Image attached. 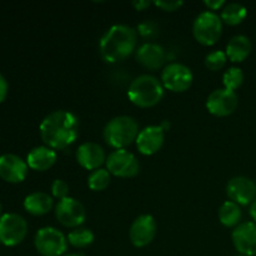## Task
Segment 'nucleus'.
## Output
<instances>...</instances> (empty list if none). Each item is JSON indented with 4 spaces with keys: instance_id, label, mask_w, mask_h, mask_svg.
<instances>
[{
    "instance_id": "nucleus-1",
    "label": "nucleus",
    "mask_w": 256,
    "mask_h": 256,
    "mask_svg": "<svg viewBox=\"0 0 256 256\" xmlns=\"http://www.w3.org/2000/svg\"><path fill=\"white\" fill-rule=\"evenodd\" d=\"M39 132L46 146L64 150L74 144L79 136V119L66 110H56L42 119Z\"/></svg>"
},
{
    "instance_id": "nucleus-2",
    "label": "nucleus",
    "mask_w": 256,
    "mask_h": 256,
    "mask_svg": "<svg viewBox=\"0 0 256 256\" xmlns=\"http://www.w3.org/2000/svg\"><path fill=\"white\" fill-rule=\"evenodd\" d=\"M138 32L126 24H115L105 32L99 42V52L106 62H119L136 49Z\"/></svg>"
},
{
    "instance_id": "nucleus-3",
    "label": "nucleus",
    "mask_w": 256,
    "mask_h": 256,
    "mask_svg": "<svg viewBox=\"0 0 256 256\" xmlns=\"http://www.w3.org/2000/svg\"><path fill=\"white\" fill-rule=\"evenodd\" d=\"M164 96V86L162 80L149 74L135 78L128 90V98L139 108H152L162 102Z\"/></svg>"
},
{
    "instance_id": "nucleus-4",
    "label": "nucleus",
    "mask_w": 256,
    "mask_h": 256,
    "mask_svg": "<svg viewBox=\"0 0 256 256\" xmlns=\"http://www.w3.org/2000/svg\"><path fill=\"white\" fill-rule=\"evenodd\" d=\"M139 134V124L129 115H119L109 120L104 128V140L115 150L125 149L136 140Z\"/></svg>"
},
{
    "instance_id": "nucleus-5",
    "label": "nucleus",
    "mask_w": 256,
    "mask_h": 256,
    "mask_svg": "<svg viewBox=\"0 0 256 256\" xmlns=\"http://www.w3.org/2000/svg\"><path fill=\"white\" fill-rule=\"evenodd\" d=\"M222 32V20L219 14L212 10L200 12L192 24V34L196 42L205 46L216 44Z\"/></svg>"
},
{
    "instance_id": "nucleus-6",
    "label": "nucleus",
    "mask_w": 256,
    "mask_h": 256,
    "mask_svg": "<svg viewBox=\"0 0 256 256\" xmlns=\"http://www.w3.org/2000/svg\"><path fill=\"white\" fill-rule=\"evenodd\" d=\"M68 239L62 232L52 226L42 228L36 232L34 245L42 256H62L68 250Z\"/></svg>"
},
{
    "instance_id": "nucleus-7",
    "label": "nucleus",
    "mask_w": 256,
    "mask_h": 256,
    "mask_svg": "<svg viewBox=\"0 0 256 256\" xmlns=\"http://www.w3.org/2000/svg\"><path fill=\"white\" fill-rule=\"evenodd\" d=\"M28 232V222L22 215L5 212L0 216V242L5 246L19 245Z\"/></svg>"
},
{
    "instance_id": "nucleus-8",
    "label": "nucleus",
    "mask_w": 256,
    "mask_h": 256,
    "mask_svg": "<svg viewBox=\"0 0 256 256\" xmlns=\"http://www.w3.org/2000/svg\"><path fill=\"white\" fill-rule=\"evenodd\" d=\"M194 80L192 69L182 62H170L162 72V84L172 92H182L189 89Z\"/></svg>"
},
{
    "instance_id": "nucleus-9",
    "label": "nucleus",
    "mask_w": 256,
    "mask_h": 256,
    "mask_svg": "<svg viewBox=\"0 0 256 256\" xmlns=\"http://www.w3.org/2000/svg\"><path fill=\"white\" fill-rule=\"evenodd\" d=\"M105 164L110 174L119 178H134L140 169L136 156L126 149L114 150L110 152Z\"/></svg>"
},
{
    "instance_id": "nucleus-10",
    "label": "nucleus",
    "mask_w": 256,
    "mask_h": 256,
    "mask_svg": "<svg viewBox=\"0 0 256 256\" xmlns=\"http://www.w3.org/2000/svg\"><path fill=\"white\" fill-rule=\"evenodd\" d=\"M55 216L62 226L76 229L85 222L86 210L79 200L68 196L59 200L55 206Z\"/></svg>"
},
{
    "instance_id": "nucleus-11",
    "label": "nucleus",
    "mask_w": 256,
    "mask_h": 256,
    "mask_svg": "<svg viewBox=\"0 0 256 256\" xmlns=\"http://www.w3.org/2000/svg\"><path fill=\"white\" fill-rule=\"evenodd\" d=\"M239 105V98L236 92L232 90L225 89H215L210 92L206 99V109L212 115L218 118L229 116L236 110Z\"/></svg>"
},
{
    "instance_id": "nucleus-12",
    "label": "nucleus",
    "mask_w": 256,
    "mask_h": 256,
    "mask_svg": "<svg viewBox=\"0 0 256 256\" xmlns=\"http://www.w3.org/2000/svg\"><path fill=\"white\" fill-rule=\"evenodd\" d=\"M156 235V222L154 216L144 214L132 222L129 230V238L135 248L148 246Z\"/></svg>"
},
{
    "instance_id": "nucleus-13",
    "label": "nucleus",
    "mask_w": 256,
    "mask_h": 256,
    "mask_svg": "<svg viewBox=\"0 0 256 256\" xmlns=\"http://www.w3.org/2000/svg\"><path fill=\"white\" fill-rule=\"evenodd\" d=\"M226 194L232 202L246 206L256 199V182L248 176H234L228 182Z\"/></svg>"
},
{
    "instance_id": "nucleus-14",
    "label": "nucleus",
    "mask_w": 256,
    "mask_h": 256,
    "mask_svg": "<svg viewBox=\"0 0 256 256\" xmlns=\"http://www.w3.org/2000/svg\"><path fill=\"white\" fill-rule=\"evenodd\" d=\"M232 240L240 255H256V222H245L238 225L232 232Z\"/></svg>"
},
{
    "instance_id": "nucleus-15",
    "label": "nucleus",
    "mask_w": 256,
    "mask_h": 256,
    "mask_svg": "<svg viewBox=\"0 0 256 256\" xmlns=\"http://www.w3.org/2000/svg\"><path fill=\"white\" fill-rule=\"evenodd\" d=\"M165 142V132L160 125H150L140 130L135 144L142 155H154L162 148Z\"/></svg>"
},
{
    "instance_id": "nucleus-16",
    "label": "nucleus",
    "mask_w": 256,
    "mask_h": 256,
    "mask_svg": "<svg viewBox=\"0 0 256 256\" xmlns=\"http://www.w3.org/2000/svg\"><path fill=\"white\" fill-rule=\"evenodd\" d=\"M28 162L15 154L0 155V178L8 182H22L28 175Z\"/></svg>"
},
{
    "instance_id": "nucleus-17",
    "label": "nucleus",
    "mask_w": 256,
    "mask_h": 256,
    "mask_svg": "<svg viewBox=\"0 0 256 256\" xmlns=\"http://www.w3.org/2000/svg\"><path fill=\"white\" fill-rule=\"evenodd\" d=\"M106 158L104 149L96 142H84L76 150V160L80 166L92 172L100 169V166L106 162Z\"/></svg>"
},
{
    "instance_id": "nucleus-18",
    "label": "nucleus",
    "mask_w": 256,
    "mask_h": 256,
    "mask_svg": "<svg viewBox=\"0 0 256 256\" xmlns=\"http://www.w3.org/2000/svg\"><path fill=\"white\" fill-rule=\"evenodd\" d=\"M138 62L146 69H160L166 62V52L156 42H145L136 49Z\"/></svg>"
},
{
    "instance_id": "nucleus-19",
    "label": "nucleus",
    "mask_w": 256,
    "mask_h": 256,
    "mask_svg": "<svg viewBox=\"0 0 256 256\" xmlns=\"http://www.w3.org/2000/svg\"><path fill=\"white\" fill-rule=\"evenodd\" d=\"M58 154L54 149L42 145V146L32 148L26 156L28 166L36 172L49 170L56 162Z\"/></svg>"
},
{
    "instance_id": "nucleus-20",
    "label": "nucleus",
    "mask_w": 256,
    "mask_h": 256,
    "mask_svg": "<svg viewBox=\"0 0 256 256\" xmlns=\"http://www.w3.org/2000/svg\"><path fill=\"white\" fill-rule=\"evenodd\" d=\"M252 49V40L246 35H235L226 45V56L232 62H242L248 59Z\"/></svg>"
},
{
    "instance_id": "nucleus-21",
    "label": "nucleus",
    "mask_w": 256,
    "mask_h": 256,
    "mask_svg": "<svg viewBox=\"0 0 256 256\" xmlns=\"http://www.w3.org/2000/svg\"><path fill=\"white\" fill-rule=\"evenodd\" d=\"M52 198L44 192H34L24 199V209L29 214L42 216L52 209Z\"/></svg>"
},
{
    "instance_id": "nucleus-22",
    "label": "nucleus",
    "mask_w": 256,
    "mask_h": 256,
    "mask_svg": "<svg viewBox=\"0 0 256 256\" xmlns=\"http://www.w3.org/2000/svg\"><path fill=\"white\" fill-rule=\"evenodd\" d=\"M242 212L240 205L236 202L228 200L220 206L219 209V220L224 226L226 228H236L238 225L242 224Z\"/></svg>"
},
{
    "instance_id": "nucleus-23",
    "label": "nucleus",
    "mask_w": 256,
    "mask_h": 256,
    "mask_svg": "<svg viewBox=\"0 0 256 256\" xmlns=\"http://www.w3.org/2000/svg\"><path fill=\"white\" fill-rule=\"evenodd\" d=\"M248 15V9L240 2H228L222 9V22L228 25H239L245 20Z\"/></svg>"
},
{
    "instance_id": "nucleus-24",
    "label": "nucleus",
    "mask_w": 256,
    "mask_h": 256,
    "mask_svg": "<svg viewBox=\"0 0 256 256\" xmlns=\"http://www.w3.org/2000/svg\"><path fill=\"white\" fill-rule=\"evenodd\" d=\"M66 239L72 248L84 249V248H88L89 245H92L94 242L95 236L90 229H86V228H76V229L72 230L69 232Z\"/></svg>"
},
{
    "instance_id": "nucleus-25",
    "label": "nucleus",
    "mask_w": 256,
    "mask_h": 256,
    "mask_svg": "<svg viewBox=\"0 0 256 256\" xmlns=\"http://www.w3.org/2000/svg\"><path fill=\"white\" fill-rule=\"evenodd\" d=\"M110 175L112 174L102 168L94 170V172H90L89 178H88V186L92 192H102L109 186Z\"/></svg>"
},
{
    "instance_id": "nucleus-26",
    "label": "nucleus",
    "mask_w": 256,
    "mask_h": 256,
    "mask_svg": "<svg viewBox=\"0 0 256 256\" xmlns=\"http://www.w3.org/2000/svg\"><path fill=\"white\" fill-rule=\"evenodd\" d=\"M244 79L245 76L242 70L238 66H232L222 75V84H224L225 89L235 92V90L242 86V82H244Z\"/></svg>"
},
{
    "instance_id": "nucleus-27",
    "label": "nucleus",
    "mask_w": 256,
    "mask_h": 256,
    "mask_svg": "<svg viewBox=\"0 0 256 256\" xmlns=\"http://www.w3.org/2000/svg\"><path fill=\"white\" fill-rule=\"evenodd\" d=\"M226 52H222V50H215V52H209L205 56V66L209 70H212V72L222 70L225 66V64H226Z\"/></svg>"
},
{
    "instance_id": "nucleus-28",
    "label": "nucleus",
    "mask_w": 256,
    "mask_h": 256,
    "mask_svg": "<svg viewBox=\"0 0 256 256\" xmlns=\"http://www.w3.org/2000/svg\"><path fill=\"white\" fill-rule=\"evenodd\" d=\"M52 194L56 199L62 200L69 196V185L62 179H56L52 184Z\"/></svg>"
},
{
    "instance_id": "nucleus-29",
    "label": "nucleus",
    "mask_w": 256,
    "mask_h": 256,
    "mask_svg": "<svg viewBox=\"0 0 256 256\" xmlns=\"http://www.w3.org/2000/svg\"><path fill=\"white\" fill-rule=\"evenodd\" d=\"M154 4L156 5L158 8H160V9L165 10V12H175V10L179 9L180 6H182L184 2L180 0V2H162V0H156V2H154Z\"/></svg>"
},
{
    "instance_id": "nucleus-30",
    "label": "nucleus",
    "mask_w": 256,
    "mask_h": 256,
    "mask_svg": "<svg viewBox=\"0 0 256 256\" xmlns=\"http://www.w3.org/2000/svg\"><path fill=\"white\" fill-rule=\"evenodd\" d=\"M8 90H9V85H8L6 79H5L4 75L0 72V102L5 100V98H6L8 95Z\"/></svg>"
},
{
    "instance_id": "nucleus-31",
    "label": "nucleus",
    "mask_w": 256,
    "mask_h": 256,
    "mask_svg": "<svg viewBox=\"0 0 256 256\" xmlns=\"http://www.w3.org/2000/svg\"><path fill=\"white\" fill-rule=\"evenodd\" d=\"M204 4L206 5L208 8H209V10H212V12H215V10L222 9V8L225 6V4H226V2H225L224 0H205Z\"/></svg>"
},
{
    "instance_id": "nucleus-32",
    "label": "nucleus",
    "mask_w": 256,
    "mask_h": 256,
    "mask_svg": "<svg viewBox=\"0 0 256 256\" xmlns=\"http://www.w3.org/2000/svg\"><path fill=\"white\" fill-rule=\"evenodd\" d=\"M132 5H134L136 10H144L149 6L150 2H148V0H139V2L135 0V2H132Z\"/></svg>"
},
{
    "instance_id": "nucleus-33",
    "label": "nucleus",
    "mask_w": 256,
    "mask_h": 256,
    "mask_svg": "<svg viewBox=\"0 0 256 256\" xmlns=\"http://www.w3.org/2000/svg\"><path fill=\"white\" fill-rule=\"evenodd\" d=\"M249 214L252 216V222H256V199L249 205Z\"/></svg>"
},
{
    "instance_id": "nucleus-34",
    "label": "nucleus",
    "mask_w": 256,
    "mask_h": 256,
    "mask_svg": "<svg viewBox=\"0 0 256 256\" xmlns=\"http://www.w3.org/2000/svg\"><path fill=\"white\" fill-rule=\"evenodd\" d=\"M160 126H162V129L164 130H169V128H170V122H166V120H164V122H162V124H160Z\"/></svg>"
},
{
    "instance_id": "nucleus-35",
    "label": "nucleus",
    "mask_w": 256,
    "mask_h": 256,
    "mask_svg": "<svg viewBox=\"0 0 256 256\" xmlns=\"http://www.w3.org/2000/svg\"><path fill=\"white\" fill-rule=\"evenodd\" d=\"M62 256H84V254H82V252H70V254H65Z\"/></svg>"
},
{
    "instance_id": "nucleus-36",
    "label": "nucleus",
    "mask_w": 256,
    "mask_h": 256,
    "mask_svg": "<svg viewBox=\"0 0 256 256\" xmlns=\"http://www.w3.org/2000/svg\"><path fill=\"white\" fill-rule=\"evenodd\" d=\"M2 202H0V216H2Z\"/></svg>"
},
{
    "instance_id": "nucleus-37",
    "label": "nucleus",
    "mask_w": 256,
    "mask_h": 256,
    "mask_svg": "<svg viewBox=\"0 0 256 256\" xmlns=\"http://www.w3.org/2000/svg\"><path fill=\"white\" fill-rule=\"evenodd\" d=\"M239 256H245V255H239Z\"/></svg>"
},
{
    "instance_id": "nucleus-38",
    "label": "nucleus",
    "mask_w": 256,
    "mask_h": 256,
    "mask_svg": "<svg viewBox=\"0 0 256 256\" xmlns=\"http://www.w3.org/2000/svg\"></svg>"
}]
</instances>
